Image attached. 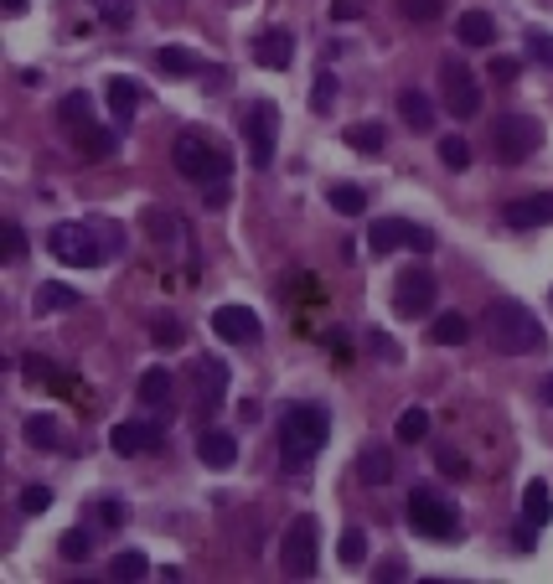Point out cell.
Listing matches in <instances>:
<instances>
[{
  "mask_svg": "<svg viewBox=\"0 0 553 584\" xmlns=\"http://www.w3.org/2000/svg\"><path fill=\"white\" fill-rule=\"evenodd\" d=\"M481 321H486V347L497 352V357H533L548 342L543 321L522 300H491Z\"/></svg>",
  "mask_w": 553,
  "mask_h": 584,
  "instance_id": "6da1fadb",
  "label": "cell"
},
{
  "mask_svg": "<svg viewBox=\"0 0 553 584\" xmlns=\"http://www.w3.org/2000/svg\"><path fill=\"white\" fill-rule=\"evenodd\" d=\"M171 166H176V176H187L192 187H218L233 171V156L207 130H181L171 140Z\"/></svg>",
  "mask_w": 553,
  "mask_h": 584,
  "instance_id": "7a4b0ae2",
  "label": "cell"
},
{
  "mask_svg": "<svg viewBox=\"0 0 553 584\" xmlns=\"http://www.w3.org/2000/svg\"><path fill=\"white\" fill-rule=\"evenodd\" d=\"M326 435H331V414L321 404H290L285 419H280V455L285 466L300 471L326 450Z\"/></svg>",
  "mask_w": 553,
  "mask_h": 584,
  "instance_id": "3957f363",
  "label": "cell"
},
{
  "mask_svg": "<svg viewBox=\"0 0 553 584\" xmlns=\"http://www.w3.org/2000/svg\"><path fill=\"white\" fill-rule=\"evenodd\" d=\"M404 512H409V528H419L424 538H435V543H455L460 538V512L435 486H409V507Z\"/></svg>",
  "mask_w": 553,
  "mask_h": 584,
  "instance_id": "277c9868",
  "label": "cell"
},
{
  "mask_svg": "<svg viewBox=\"0 0 553 584\" xmlns=\"http://www.w3.org/2000/svg\"><path fill=\"white\" fill-rule=\"evenodd\" d=\"M99 233L104 228H94V223H57L47 233V254L57 264H68V269H99L109 259V249L99 243Z\"/></svg>",
  "mask_w": 553,
  "mask_h": 584,
  "instance_id": "5b68a950",
  "label": "cell"
},
{
  "mask_svg": "<svg viewBox=\"0 0 553 584\" xmlns=\"http://www.w3.org/2000/svg\"><path fill=\"white\" fill-rule=\"evenodd\" d=\"M316 564H321V522L300 512L280 538V569L285 579H316Z\"/></svg>",
  "mask_w": 553,
  "mask_h": 584,
  "instance_id": "8992f818",
  "label": "cell"
},
{
  "mask_svg": "<svg viewBox=\"0 0 553 584\" xmlns=\"http://www.w3.org/2000/svg\"><path fill=\"white\" fill-rule=\"evenodd\" d=\"M538 145H543V125H538L533 114L507 109V114H497V119H491V150H497V161H502V166L528 161Z\"/></svg>",
  "mask_w": 553,
  "mask_h": 584,
  "instance_id": "52a82bcc",
  "label": "cell"
},
{
  "mask_svg": "<svg viewBox=\"0 0 553 584\" xmlns=\"http://www.w3.org/2000/svg\"><path fill=\"white\" fill-rule=\"evenodd\" d=\"M238 130H243V145H249V161L259 171L274 166V145H280V109L274 99H254L249 109L238 114Z\"/></svg>",
  "mask_w": 553,
  "mask_h": 584,
  "instance_id": "ba28073f",
  "label": "cell"
},
{
  "mask_svg": "<svg viewBox=\"0 0 553 584\" xmlns=\"http://www.w3.org/2000/svg\"><path fill=\"white\" fill-rule=\"evenodd\" d=\"M440 99H445V109L455 119H476L481 114V83H476V73L460 63V57H445L440 63Z\"/></svg>",
  "mask_w": 553,
  "mask_h": 584,
  "instance_id": "9c48e42d",
  "label": "cell"
},
{
  "mask_svg": "<svg viewBox=\"0 0 553 584\" xmlns=\"http://www.w3.org/2000/svg\"><path fill=\"white\" fill-rule=\"evenodd\" d=\"M367 249H373V254H393V249L435 254V233L409 223V218H378L373 228H367Z\"/></svg>",
  "mask_w": 553,
  "mask_h": 584,
  "instance_id": "30bf717a",
  "label": "cell"
},
{
  "mask_svg": "<svg viewBox=\"0 0 553 584\" xmlns=\"http://www.w3.org/2000/svg\"><path fill=\"white\" fill-rule=\"evenodd\" d=\"M435 295H440V280L429 269H404L393 285V311L398 316H429L435 311Z\"/></svg>",
  "mask_w": 553,
  "mask_h": 584,
  "instance_id": "8fae6325",
  "label": "cell"
},
{
  "mask_svg": "<svg viewBox=\"0 0 553 584\" xmlns=\"http://www.w3.org/2000/svg\"><path fill=\"white\" fill-rule=\"evenodd\" d=\"M192 383H197V414H218L223 409V398H228V362L218 357H202L192 362Z\"/></svg>",
  "mask_w": 553,
  "mask_h": 584,
  "instance_id": "7c38bea8",
  "label": "cell"
},
{
  "mask_svg": "<svg viewBox=\"0 0 553 584\" xmlns=\"http://www.w3.org/2000/svg\"><path fill=\"white\" fill-rule=\"evenodd\" d=\"M212 331L233 347H254L264 336V321L249 311V305H218V311H212Z\"/></svg>",
  "mask_w": 553,
  "mask_h": 584,
  "instance_id": "4fadbf2b",
  "label": "cell"
},
{
  "mask_svg": "<svg viewBox=\"0 0 553 584\" xmlns=\"http://www.w3.org/2000/svg\"><path fill=\"white\" fill-rule=\"evenodd\" d=\"M502 223H507V228H548V223H553V192L512 197V202L502 207Z\"/></svg>",
  "mask_w": 553,
  "mask_h": 584,
  "instance_id": "5bb4252c",
  "label": "cell"
},
{
  "mask_svg": "<svg viewBox=\"0 0 553 584\" xmlns=\"http://www.w3.org/2000/svg\"><path fill=\"white\" fill-rule=\"evenodd\" d=\"M254 63L285 73V68L295 63V37L285 32V26H269V32H259V37H254Z\"/></svg>",
  "mask_w": 553,
  "mask_h": 584,
  "instance_id": "9a60e30c",
  "label": "cell"
},
{
  "mask_svg": "<svg viewBox=\"0 0 553 584\" xmlns=\"http://www.w3.org/2000/svg\"><path fill=\"white\" fill-rule=\"evenodd\" d=\"M197 460H202L207 471H233L238 440L228 435V429H202V435H197Z\"/></svg>",
  "mask_w": 553,
  "mask_h": 584,
  "instance_id": "2e32d148",
  "label": "cell"
},
{
  "mask_svg": "<svg viewBox=\"0 0 553 584\" xmlns=\"http://www.w3.org/2000/svg\"><path fill=\"white\" fill-rule=\"evenodd\" d=\"M156 73H166V78H197V73H212V63H202V57L187 52V47H156Z\"/></svg>",
  "mask_w": 553,
  "mask_h": 584,
  "instance_id": "e0dca14e",
  "label": "cell"
},
{
  "mask_svg": "<svg viewBox=\"0 0 553 584\" xmlns=\"http://www.w3.org/2000/svg\"><path fill=\"white\" fill-rule=\"evenodd\" d=\"M522 522H528V528H548V522H553V491L538 476L522 486Z\"/></svg>",
  "mask_w": 553,
  "mask_h": 584,
  "instance_id": "ac0fdd59",
  "label": "cell"
},
{
  "mask_svg": "<svg viewBox=\"0 0 553 584\" xmlns=\"http://www.w3.org/2000/svg\"><path fill=\"white\" fill-rule=\"evenodd\" d=\"M357 476H362V486H388L393 481V450L388 445H367L362 455H357Z\"/></svg>",
  "mask_w": 553,
  "mask_h": 584,
  "instance_id": "d6986e66",
  "label": "cell"
},
{
  "mask_svg": "<svg viewBox=\"0 0 553 584\" xmlns=\"http://www.w3.org/2000/svg\"><path fill=\"white\" fill-rule=\"evenodd\" d=\"M32 305H37V316H57V311H78L83 295L73 285H63V280H47V285H37Z\"/></svg>",
  "mask_w": 553,
  "mask_h": 584,
  "instance_id": "ffe728a7",
  "label": "cell"
},
{
  "mask_svg": "<svg viewBox=\"0 0 553 584\" xmlns=\"http://www.w3.org/2000/svg\"><path fill=\"white\" fill-rule=\"evenodd\" d=\"M398 114H404V125L414 135L435 130V104H429V94H419V88H404V94H398Z\"/></svg>",
  "mask_w": 553,
  "mask_h": 584,
  "instance_id": "44dd1931",
  "label": "cell"
},
{
  "mask_svg": "<svg viewBox=\"0 0 553 584\" xmlns=\"http://www.w3.org/2000/svg\"><path fill=\"white\" fill-rule=\"evenodd\" d=\"M156 440H161V435H156L150 424H114V429H109V450H114V455H140V450H150Z\"/></svg>",
  "mask_w": 553,
  "mask_h": 584,
  "instance_id": "7402d4cb",
  "label": "cell"
},
{
  "mask_svg": "<svg viewBox=\"0 0 553 584\" xmlns=\"http://www.w3.org/2000/svg\"><path fill=\"white\" fill-rule=\"evenodd\" d=\"M73 140H78V150H83L88 161H109L114 150H119V135L104 130V125H83V130H73Z\"/></svg>",
  "mask_w": 553,
  "mask_h": 584,
  "instance_id": "603a6c76",
  "label": "cell"
},
{
  "mask_svg": "<svg viewBox=\"0 0 553 584\" xmlns=\"http://www.w3.org/2000/svg\"><path fill=\"white\" fill-rule=\"evenodd\" d=\"M455 37L466 47H491V42H497V21H491L486 11H466L455 21Z\"/></svg>",
  "mask_w": 553,
  "mask_h": 584,
  "instance_id": "cb8c5ba5",
  "label": "cell"
},
{
  "mask_svg": "<svg viewBox=\"0 0 553 584\" xmlns=\"http://www.w3.org/2000/svg\"><path fill=\"white\" fill-rule=\"evenodd\" d=\"M466 336H471V321L460 311H445V316L429 321V342H435V347H460Z\"/></svg>",
  "mask_w": 553,
  "mask_h": 584,
  "instance_id": "d4e9b609",
  "label": "cell"
},
{
  "mask_svg": "<svg viewBox=\"0 0 553 584\" xmlns=\"http://www.w3.org/2000/svg\"><path fill=\"white\" fill-rule=\"evenodd\" d=\"M140 404L145 409H166L171 404V373H166V367H150V373H140Z\"/></svg>",
  "mask_w": 553,
  "mask_h": 584,
  "instance_id": "484cf974",
  "label": "cell"
},
{
  "mask_svg": "<svg viewBox=\"0 0 553 584\" xmlns=\"http://www.w3.org/2000/svg\"><path fill=\"white\" fill-rule=\"evenodd\" d=\"M109 109L119 114V125H130L135 109H140V83H130V78H114V83H109Z\"/></svg>",
  "mask_w": 553,
  "mask_h": 584,
  "instance_id": "4316f807",
  "label": "cell"
},
{
  "mask_svg": "<svg viewBox=\"0 0 553 584\" xmlns=\"http://www.w3.org/2000/svg\"><path fill=\"white\" fill-rule=\"evenodd\" d=\"M26 440H32L37 450H57L63 445V424H57L52 414H32L26 419Z\"/></svg>",
  "mask_w": 553,
  "mask_h": 584,
  "instance_id": "83f0119b",
  "label": "cell"
},
{
  "mask_svg": "<svg viewBox=\"0 0 553 584\" xmlns=\"http://www.w3.org/2000/svg\"><path fill=\"white\" fill-rule=\"evenodd\" d=\"M326 202H331L336 212H342V218H362V212H367V192H362V187H352V181L331 187V192H326Z\"/></svg>",
  "mask_w": 553,
  "mask_h": 584,
  "instance_id": "f1b7e54d",
  "label": "cell"
},
{
  "mask_svg": "<svg viewBox=\"0 0 553 584\" xmlns=\"http://www.w3.org/2000/svg\"><path fill=\"white\" fill-rule=\"evenodd\" d=\"M342 140H347L352 150H362V156H378V150L388 145L383 125H347V130H342Z\"/></svg>",
  "mask_w": 553,
  "mask_h": 584,
  "instance_id": "f546056e",
  "label": "cell"
},
{
  "mask_svg": "<svg viewBox=\"0 0 553 584\" xmlns=\"http://www.w3.org/2000/svg\"><path fill=\"white\" fill-rule=\"evenodd\" d=\"M109 574L135 584V579H145V574H150V559H145L140 548H125V553H114V559H109Z\"/></svg>",
  "mask_w": 553,
  "mask_h": 584,
  "instance_id": "4dcf8cb0",
  "label": "cell"
},
{
  "mask_svg": "<svg viewBox=\"0 0 553 584\" xmlns=\"http://www.w3.org/2000/svg\"><path fill=\"white\" fill-rule=\"evenodd\" d=\"M88 6L99 11V21L109 26V32H119V26L135 21V0H88Z\"/></svg>",
  "mask_w": 553,
  "mask_h": 584,
  "instance_id": "1f68e13d",
  "label": "cell"
},
{
  "mask_svg": "<svg viewBox=\"0 0 553 584\" xmlns=\"http://www.w3.org/2000/svg\"><path fill=\"white\" fill-rule=\"evenodd\" d=\"M57 114H63L68 135H73V130H83V125H94V104H88V94H83V88H78V94H68Z\"/></svg>",
  "mask_w": 553,
  "mask_h": 584,
  "instance_id": "d6a6232c",
  "label": "cell"
},
{
  "mask_svg": "<svg viewBox=\"0 0 553 584\" xmlns=\"http://www.w3.org/2000/svg\"><path fill=\"white\" fill-rule=\"evenodd\" d=\"M393 435L404 440V445H419L429 435V414L424 409H404V414H398V424H393Z\"/></svg>",
  "mask_w": 553,
  "mask_h": 584,
  "instance_id": "836d02e7",
  "label": "cell"
},
{
  "mask_svg": "<svg viewBox=\"0 0 553 584\" xmlns=\"http://www.w3.org/2000/svg\"><path fill=\"white\" fill-rule=\"evenodd\" d=\"M150 342H156V347H181V342H187V326H181L176 316H156V321H150Z\"/></svg>",
  "mask_w": 553,
  "mask_h": 584,
  "instance_id": "e575fe53",
  "label": "cell"
},
{
  "mask_svg": "<svg viewBox=\"0 0 553 584\" xmlns=\"http://www.w3.org/2000/svg\"><path fill=\"white\" fill-rule=\"evenodd\" d=\"M522 52H528L538 68H553V32H543V26H533V32L522 37Z\"/></svg>",
  "mask_w": 553,
  "mask_h": 584,
  "instance_id": "d590c367",
  "label": "cell"
},
{
  "mask_svg": "<svg viewBox=\"0 0 553 584\" xmlns=\"http://www.w3.org/2000/svg\"><path fill=\"white\" fill-rule=\"evenodd\" d=\"M440 166H445V171H466V166H471V145L460 140V135H445V140H440Z\"/></svg>",
  "mask_w": 553,
  "mask_h": 584,
  "instance_id": "8d00e7d4",
  "label": "cell"
},
{
  "mask_svg": "<svg viewBox=\"0 0 553 584\" xmlns=\"http://www.w3.org/2000/svg\"><path fill=\"white\" fill-rule=\"evenodd\" d=\"M398 16H409V21L429 26V21H440V16H445V0H398Z\"/></svg>",
  "mask_w": 553,
  "mask_h": 584,
  "instance_id": "74e56055",
  "label": "cell"
},
{
  "mask_svg": "<svg viewBox=\"0 0 553 584\" xmlns=\"http://www.w3.org/2000/svg\"><path fill=\"white\" fill-rule=\"evenodd\" d=\"M336 559H342V564H362V559H367L362 528H347V533H342V543H336Z\"/></svg>",
  "mask_w": 553,
  "mask_h": 584,
  "instance_id": "f35d334b",
  "label": "cell"
},
{
  "mask_svg": "<svg viewBox=\"0 0 553 584\" xmlns=\"http://www.w3.org/2000/svg\"><path fill=\"white\" fill-rule=\"evenodd\" d=\"M331 99H336V73H331V68H321V78H316V88H311V109H316V114H326V109H331Z\"/></svg>",
  "mask_w": 553,
  "mask_h": 584,
  "instance_id": "ab89813d",
  "label": "cell"
},
{
  "mask_svg": "<svg viewBox=\"0 0 553 584\" xmlns=\"http://www.w3.org/2000/svg\"><path fill=\"white\" fill-rule=\"evenodd\" d=\"M94 553V533H83V528H73V533H63V559H88Z\"/></svg>",
  "mask_w": 553,
  "mask_h": 584,
  "instance_id": "60d3db41",
  "label": "cell"
},
{
  "mask_svg": "<svg viewBox=\"0 0 553 584\" xmlns=\"http://www.w3.org/2000/svg\"><path fill=\"white\" fill-rule=\"evenodd\" d=\"M47 507H52V491H47L42 481H32V486L21 491V512H26V517H37V512H47Z\"/></svg>",
  "mask_w": 553,
  "mask_h": 584,
  "instance_id": "b9f144b4",
  "label": "cell"
},
{
  "mask_svg": "<svg viewBox=\"0 0 553 584\" xmlns=\"http://www.w3.org/2000/svg\"><path fill=\"white\" fill-rule=\"evenodd\" d=\"M435 466H440V471H450V476H466V455L450 450V445H440V450H435Z\"/></svg>",
  "mask_w": 553,
  "mask_h": 584,
  "instance_id": "7bdbcfd3",
  "label": "cell"
},
{
  "mask_svg": "<svg viewBox=\"0 0 553 584\" xmlns=\"http://www.w3.org/2000/svg\"><path fill=\"white\" fill-rule=\"evenodd\" d=\"M517 73H522L517 57H491V78L497 83H517Z\"/></svg>",
  "mask_w": 553,
  "mask_h": 584,
  "instance_id": "ee69618b",
  "label": "cell"
},
{
  "mask_svg": "<svg viewBox=\"0 0 553 584\" xmlns=\"http://www.w3.org/2000/svg\"><path fill=\"white\" fill-rule=\"evenodd\" d=\"M99 517L109 522V528H125V517H130V507H125V502H114V497H104V502H99Z\"/></svg>",
  "mask_w": 553,
  "mask_h": 584,
  "instance_id": "f6af8a7d",
  "label": "cell"
},
{
  "mask_svg": "<svg viewBox=\"0 0 553 584\" xmlns=\"http://www.w3.org/2000/svg\"><path fill=\"white\" fill-rule=\"evenodd\" d=\"M331 16L336 21H357V16H367V0H331Z\"/></svg>",
  "mask_w": 553,
  "mask_h": 584,
  "instance_id": "bcb514c9",
  "label": "cell"
},
{
  "mask_svg": "<svg viewBox=\"0 0 553 584\" xmlns=\"http://www.w3.org/2000/svg\"><path fill=\"white\" fill-rule=\"evenodd\" d=\"M21 373L32 378V383H52V362H47V357H26V362H21Z\"/></svg>",
  "mask_w": 553,
  "mask_h": 584,
  "instance_id": "7dc6e473",
  "label": "cell"
},
{
  "mask_svg": "<svg viewBox=\"0 0 553 584\" xmlns=\"http://www.w3.org/2000/svg\"><path fill=\"white\" fill-rule=\"evenodd\" d=\"M367 352H378L383 362H398V347L388 342V336H383V331H367Z\"/></svg>",
  "mask_w": 553,
  "mask_h": 584,
  "instance_id": "c3c4849f",
  "label": "cell"
},
{
  "mask_svg": "<svg viewBox=\"0 0 553 584\" xmlns=\"http://www.w3.org/2000/svg\"><path fill=\"white\" fill-rule=\"evenodd\" d=\"M21 254H26V233H21V228H16V223H6V259H11V264H16V259H21Z\"/></svg>",
  "mask_w": 553,
  "mask_h": 584,
  "instance_id": "681fc988",
  "label": "cell"
},
{
  "mask_svg": "<svg viewBox=\"0 0 553 584\" xmlns=\"http://www.w3.org/2000/svg\"><path fill=\"white\" fill-rule=\"evenodd\" d=\"M538 404H548V409H553V373H543V378H538Z\"/></svg>",
  "mask_w": 553,
  "mask_h": 584,
  "instance_id": "f907efd6",
  "label": "cell"
},
{
  "mask_svg": "<svg viewBox=\"0 0 553 584\" xmlns=\"http://www.w3.org/2000/svg\"><path fill=\"white\" fill-rule=\"evenodd\" d=\"M404 574H409V569H404V564H398V559H388V564L378 569V579H404Z\"/></svg>",
  "mask_w": 553,
  "mask_h": 584,
  "instance_id": "816d5d0a",
  "label": "cell"
},
{
  "mask_svg": "<svg viewBox=\"0 0 553 584\" xmlns=\"http://www.w3.org/2000/svg\"><path fill=\"white\" fill-rule=\"evenodd\" d=\"M223 202H228V187H223V181H218V187L207 192V207H223Z\"/></svg>",
  "mask_w": 553,
  "mask_h": 584,
  "instance_id": "f5cc1de1",
  "label": "cell"
},
{
  "mask_svg": "<svg viewBox=\"0 0 553 584\" xmlns=\"http://www.w3.org/2000/svg\"><path fill=\"white\" fill-rule=\"evenodd\" d=\"M26 6H32V0H6V16H21Z\"/></svg>",
  "mask_w": 553,
  "mask_h": 584,
  "instance_id": "db71d44e",
  "label": "cell"
},
{
  "mask_svg": "<svg viewBox=\"0 0 553 584\" xmlns=\"http://www.w3.org/2000/svg\"><path fill=\"white\" fill-rule=\"evenodd\" d=\"M548 305H553V295H548Z\"/></svg>",
  "mask_w": 553,
  "mask_h": 584,
  "instance_id": "11a10c76",
  "label": "cell"
}]
</instances>
